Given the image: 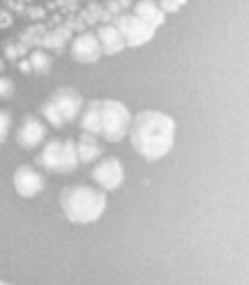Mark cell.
<instances>
[{"instance_id":"6da1fadb","label":"cell","mask_w":249,"mask_h":285,"mask_svg":"<svg viewBox=\"0 0 249 285\" xmlns=\"http://www.w3.org/2000/svg\"><path fill=\"white\" fill-rule=\"evenodd\" d=\"M176 123L162 111H141L134 116L130 125V145L148 162L166 157L175 145Z\"/></svg>"},{"instance_id":"7a4b0ae2","label":"cell","mask_w":249,"mask_h":285,"mask_svg":"<svg viewBox=\"0 0 249 285\" xmlns=\"http://www.w3.org/2000/svg\"><path fill=\"white\" fill-rule=\"evenodd\" d=\"M59 207L68 221L75 225H89L103 216L107 209V195L100 187L71 184L59 195Z\"/></svg>"},{"instance_id":"3957f363","label":"cell","mask_w":249,"mask_h":285,"mask_svg":"<svg viewBox=\"0 0 249 285\" xmlns=\"http://www.w3.org/2000/svg\"><path fill=\"white\" fill-rule=\"evenodd\" d=\"M34 164L43 171L54 175H70L78 168L77 141L73 137L59 139L52 137L43 145L41 152L34 157Z\"/></svg>"},{"instance_id":"277c9868","label":"cell","mask_w":249,"mask_h":285,"mask_svg":"<svg viewBox=\"0 0 249 285\" xmlns=\"http://www.w3.org/2000/svg\"><path fill=\"white\" fill-rule=\"evenodd\" d=\"M134 116L129 107L112 98H100V137L107 143H119L129 136Z\"/></svg>"},{"instance_id":"5b68a950","label":"cell","mask_w":249,"mask_h":285,"mask_svg":"<svg viewBox=\"0 0 249 285\" xmlns=\"http://www.w3.org/2000/svg\"><path fill=\"white\" fill-rule=\"evenodd\" d=\"M110 24L119 31L123 36L127 48H137L143 45L150 43L155 38V29L150 27L148 24H144L143 20L137 18L134 13H121V15L114 16Z\"/></svg>"},{"instance_id":"8992f818","label":"cell","mask_w":249,"mask_h":285,"mask_svg":"<svg viewBox=\"0 0 249 285\" xmlns=\"http://www.w3.org/2000/svg\"><path fill=\"white\" fill-rule=\"evenodd\" d=\"M48 100H50V104L55 107V111L61 114L62 120L66 121V123H71V121L78 120L82 111H84V107H86L84 97L71 86L57 87V89L48 97Z\"/></svg>"},{"instance_id":"52a82bcc","label":"cell","mask_w":249,"mask_h":285,"mask_svg":"<svg viewBox=\"0 0 249 285\" xmlns=\"http://www.w3.org/2000/svg\"><path fill=\"white\" fill-rule=\"evenodd\" d=\"M91 178L101 191H116L125 182V168L116 157H103L93 168Z\"/></svg>"},{"instance_id":"ba28073f","label":"cell","mask_w":249,"mask_h":285,"mask_svg":"<svg viewBox=\"0 0 249 285\" xmlns=\"http://www.w3.org/2000/svg\"><path fill=\"white\" fill-rule=\"evenodd\" d=\"M48 136L47 125L34 114H25V118L20 123L16 130V143L20 148L24 150H34L45 143Z\"/></svg>"},{"instance_id":"9c48e42d","label":"cell","mask_w":249,"mask_h":285,"mask_svg":"<svg viewBox=\"0 0 249 285\" xmlns=\"http://www.w3.org/2000/svg\"><path fill=\"white\" fill-rule=\"evenodd\" d=\"M13 184L22 198H34L45 189V176L34 166L22 164L13 175Z\"/></svg>"},{"instance_id":"30bf717a","label":"cell","mask_w":249,"mask_h":285,"mask_svg":"<svg viewBox=\"0 0 249 285\" xmlns=\"http://www.w3.org/2000/svg\"><path fill=\"white\" fill-rule=\"evenodd\" d=\"M70 55L73 61L82 64H93L98 63L100 57L103 55L100 47V41H98L96 34L91 31L87 32H82L78 34L77 38L71 41V47H70Z\"/></svg>"},{"instance_id":"8fae6325","label":"cell","mask_w":249,"mask_h":285,"mask_svg":"<svg viewBox=\"0 0 249 285\" xmlns=\"http://www.w3.org/2000/svg\"><path fill=\"white\" fill-rule=\"evenodd\" d=\"M94 34H96L98 41H100V47H101L103 55H116L127 48L123 36L119 34V31H117L112 24L98 25Z\"/></svg>"},{"instance_id":"7c38bea8","label":"cell","mask_w":249,"mask_h":285,"mask_svg":"<svg viewBox=\"0 0 249 285\" xmlns=\"http://www.w3.org/2000/svg\"><path fill=\"white\" fill-rule=\"evenodd\" d=\"M132 13L141 18L144 24H148L150 27H153L157 31L159 27H162L164 22H166V13L160 9V6L152 0H141L136 2L132 8Z\"/></svg>"},{"instance_id":"4fadbf2b","label":"cell","mask_w":249,"mask_h":285,"mask_svg":"<svg viewBox=\"0 0 249 285\" xmlns=\"http://www.w3.org/2000/svg\"><path fill=\"white\" fill-rule=\"evenodd\" d=\"M77 153L80 164H91L103 155V146L98 143V137L93 134L82 132L77 141Z\"/></svg>"},{"instance_id":"5bb4252c","label":"cell","mask_w":249,"mask_h":285,"mask_svg":"<svg viewBox=\"0 0 249 285\" xmlns=\"http://www.w3.org/2000/svg\"><path fill=\"white\" fill-rule=\"evenodd\" d=\"M78 127L82 132L100 137V98L87 102L80 118H78Z\"/></svg>"},{"instance_id":"9a60e30c","label":"cell","mask_w":249,"mask_h":285,"mask_svg":"<svg viewBox=\"0 0 249 285\" xmlns=\"http://www.w3.org/2000/svg\"><path fill=\"white\" fill-rule=\"evenodd\" d=\"M29 61H31L32 71H36L38 75H47L52 70V57L43 50H34L29 55Z\"/></svg>"},{"instance_id":"2e32d148","label":"cell","mask_w":249,"mask_h":285,"mask_svg":"<svg viewBox=\"0 0 249 285\" xmlns=\"http://www.w3.org/2000/svg\"><path fill=\"white\" fill-rule=\"evenodd\" d=\"M41 114H43V118L48 121V123H50L52 127H54V129L62 130V129H64V125H66V121L62 120V116L57 113V111H55V107L52 106L48 98L43 102V104H41Z\"/></svg>"},{"instance_id":"e0dca14e","label":"cell","mask_w":249,"mask_h":285,"mask_svg":"<svg viewBox=\"0 0 249 285\" xmlns=\"http://www.w3.org/2000/svg\"><path fill=\"white\" fill-rule=\"evenodd\" d=\"M11 123H13L11 113H9V111L0 109V145H4L6 139H8Z\"/></svg>"},{"instance_id":"ac0fdd59","label":"cell","mask_w":249,"mask_h":285,"mask_svg":"<svg viewBox=\"0 0 249 285\" xmlns=\"http://www.w3.org/2000/svg\"><path fill=\"white\" fill-rule=\"evenodd\" d=\"M15 94V82L13 78L0 75V100H9Z\"/></svg>"},{"instance_id":"d6986e66","label":"cell","mask_w":249,"mask_h":285,"mask_svg":"<svg viewBox=\"0 0 249 285\" xmlns=\"http://www.w3.org/2000/svg\"><path fill=\"white\" fill-rule=\"evenodd\" d=\"M159 6H160V9L168 15V13L178 11L182 6H185V2H169V0H162V2H159Z\"/></svg>"},{"instance_id":"ffe728a7","label":"cell","mask_w":249,"mask_h":285,"mask_svg":"<svg viewBox=\"0 0 249 285\" xmlns=\"http://www.w3.org/2000/svg\"><path fill=\"white\" fill-rule=\"evenodd\" d=\"M18 68H20V71H22V73H31L32 66H31V61H29V57L24 59V61H20Z\"/></svg>"},{"instance_id":"44dd1931","label":"cell","mask_w":249,"mask_h":285,"mask_svg":"<svg viewBox=\"0 0 249 285\" xmlns=\"http://www.w3.org/2000/svg\"><path fill=\"white\" fill-rule=\"evenodd\" d=\"M0 71H4V61L0 59Z\"/></svg>"},{"instance_id":"7402d4cb","label":"cell","mask_w":249,"mask_h":285,"mask_svg":"<svg viewBox=\"0 0 249 285\" xmlns=\"http://www.w3.org/2000/svg\"><path fill=\"white\" fill-rule=\"evenodd\" d=\"M0 285H11L9 281H4V280H0Z\"/></svg>"}]
</instances>
